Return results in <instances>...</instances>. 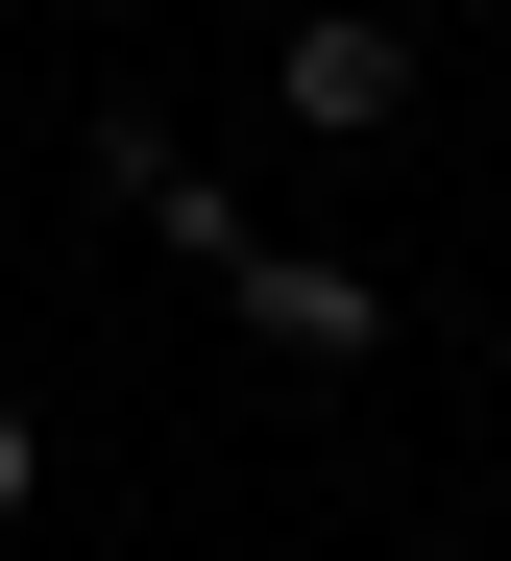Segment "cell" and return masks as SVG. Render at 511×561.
I'll return each instance as SVG.
<instances>
[{
    "mask_svg": "<svg viewBox=\"0 0 511 561\" xmlns=\"http://www.w3.org/2000/svg\"><path fill=\"white\" fill-rule=\"evenodd\" d=\"M268 123L292 147H390L415 123V25H390V0H292L268 25Z\"/></svg>",
    "mask_w": 511,
    "mask_h": 561,
    "instance_id": "obj_1",
    "label": "cell"
},
{
    "mask_svg": "<svg viewBox=\"0 0 511 561\" xmlns=\"http://www.w3.org/2000/svg\"><path fill=\"white\" fill-rule=\"evenodd\" d=\"M487 561H511V537H487Z\"/></svg>",
    "mask_w": 511,
    "mask_h": 561,
    "instance_id": "obj_6",
    "label": "cell"
},
{
    "mask_svg": "<svg viewBox=\"0 0 511 561\" xmlns=\"http://www.w3.org/2000/svg\"><path fill=\"white\" fill-rule=\"evenodd\" d=\"M25 513H49V415L0 391V537H25Z\"/></svg>",
    "mask_w": 511,
    "mask_h": 561,
    "instance_id": "obj_4",
    "label": "cell"
},
{
    "mask_svg": "<svg viewBox=\"0 0 511 561\" xmlns=\"http://www.w3.org/2000/svg\"><path fill=\"white\" fill-rule=\"evenodd\" d=\"M0 561H49V537H0Z\"/></svg>",
    "mask_w": 511,
    "mask_h": 561,
    "instance_id": "obj_5",
    "label": "cell"
},
{
    "mask_svg": "<svg viewBox=\"0 0 511 561\" xmlns=\"http://www.w3.org/2000/svg\"><path fill=\"white\" fill-rule=\"evenodd\" d=\"M97 196H123V220H147V244H171V268H195V294H220V268H244V244H268V220H244V171H195V147H171V123H147V99H123V123H97Z\"/></svg>",
    "mask_w": 511,
    "mask_h": 561,
    "instance_id": "obj_2",
    "label": "cell"
},
{
    "mask_svg": "<svg viewBox=\"0 0 511 561\" xmlns=\"http://www.w3.org/2000/svg\"><path fill=\"white\" fill-rule=\"evenodd\" d=\"M220 318H244L268 366H365V342H390V268H341V244H244Z\"/></svg>",
    "mask_w": 511,
    "mask_h": 561,
    "instance_id": "obj_3",
    "label": "cell"
}]
</instances>
